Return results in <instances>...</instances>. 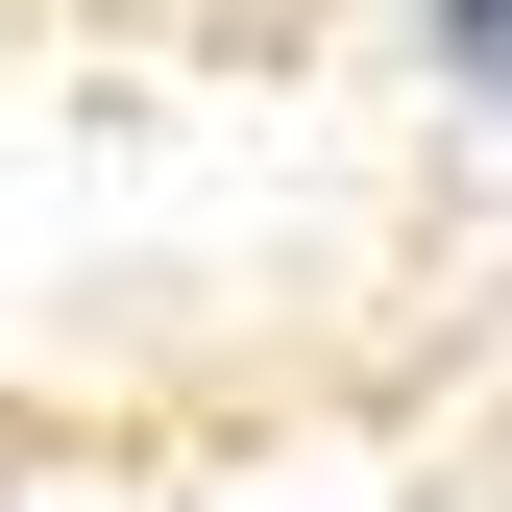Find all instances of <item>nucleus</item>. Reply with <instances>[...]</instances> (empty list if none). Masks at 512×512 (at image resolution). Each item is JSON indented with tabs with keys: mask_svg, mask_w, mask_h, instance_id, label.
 I'll return each instance as SVG.
<instances>
[{
	"mask_svg": "<svg viewBox=\"0 0 512 512\" xmlns=\"http://www.w3.org/2000/svg\"><path fill=\"white\" fill-rule=\"evenodd\" d=\"M439 49H464V98H488V122H512V25H439Z\"/></svg>",
	"mask_w": 512,
	"mask_h": 512,
	"instance_id": "nucleus-1",
	"label": "nucleus"
}]
</instances>
